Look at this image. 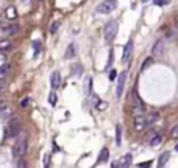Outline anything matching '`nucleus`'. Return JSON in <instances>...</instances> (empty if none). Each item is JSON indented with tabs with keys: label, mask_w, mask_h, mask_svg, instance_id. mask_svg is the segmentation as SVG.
Listing matches in <instances>:
<instances>
[{
	"label": "nucleus",
	"mask_w": 178,
	"mask_h": 168,
	"mask_svg": "<svg viewBox=\"0 0 178 168\" xmlns=\"http://www.w3.org/2000/svg\"><path fill=\"white\" fill-rule=\"evenodd\" d=\"M27 151H28V139H27L25 135L19 137V140L16 142V145L13 146V157L14 159H21L24 157V156L27 154Z\"/></svg>",
	"instance_id": "f257e3e1"
},
{
	"label": "nucleus",
	"mask_w": 178,
	"mask_h": 168,
	"mask_svg": "<svg viewBox=\"0 0 178 168\" xmlns=\"http://www.w3.org/2000/svg\"><path fill=\"white\" fill-rule=\"evenodd\" d=\"M117 31H119L117 20H110L105 25V28H103V37H105V41L106 42H113L114 37L117 36Z\"/></svg>",
	"instance_id": "f03ea898"
},
{
	"label": "nucleus",
	"mask_w": 178,
	"mask_h": 168,
	"mask_svg": "<svg viewBox=\"0 0 178 168\" xmlns=\"http://www.w3.org/2000/svg\"><path fill=\"white\" fill-rule=\"evenodd\" d=\"M116 6H117L116 0H105V2H102L97 8H95V11H97L99 14H108V13H113L116 9Z\"/></svg>",
	"instance_id": "7ed1b4c3"
},
{
	"label": "nucleus",
	"mask_w": 178,
	"mask_h": 168,
	"mask_svg": "<svg viewBox=\"0 0 178 168\" xmlns=\"http://www.w3.org/2000/svg\"><path fill=\"white\" fill-rule=\"evenodd\" d=\"M6 135H8V137L21 135V123H19V118L17 117H13V120H10L8 129H6Z\"/></svg>",
	"instance_id": "20e7f679"
},
{
	"label": "nucleus",
	"mask_w": 178,
	"mask_h": 168,
	"mask_svg": "<svg viewBox=\"0 0 178 168\" xmlns=\"http://www.w3.org/2000/svg\"><path fill=\"white\" fill-rule=\"evenodd\" d=\"M125 79H127V70H123L117 75V86H116V93H117V97H122V93H123Z\"/></svg>",
	"instance_id": "39448f33"
},
{
	"label": "nucleus",
	"mask_w": 178,
	"mask_h": 168,
	"mask_svg": "<svg viewBox=\"0 0 178 168\" xmlns=\"http://www.w3.org/2000/svg\"><path fill=\"white\" fill-rule=\"evenodd\" d=\"M164 48H166L164 41H162V39L156 41V42H155V45H153V48H152V55L155 56V58H160V56L164 55Z\"/></svg>",
	"instance_id": "423d86ee"
},
{
	"label": "nucleus",
	"mask_w": 178,
	"mask_h": 168,
	"mask_svg": "<svg viewBox=\"0 0 178 168\" xmlns=\"http://www.w3.org/2000/svg\"><path fill=\"white\" fill-rule=\"evenodd\" d=\"M134 126H136V129H145L147 126H149V123H147V118L145 117H142V114L141 115H134Z\"/></svg>",
	"instance_id": "0eeeda50"
},
{
	"label": "nucleus",
	"mask_w": 178,
	"mask_h": 168,
	"mask_svg": "<svg viewBox=\"0 0 178 168\" xmlns=\"http://www.w3.org/2000/svg\"><path fill=\"white\" fill-rule=\"evenodd\" d=\"M131 51H133V41H128L125 44V47H123V55H122V61L123 62H127L128 61V58L131 56Z\"/></svg>",
	"instance_id": "6e6552de"
},
{
	"label": "nucleus",
	"mask_w": 178,
	"mask_h": 168,
	"mask_svg": "<svg viewBox=\"0 0 178 168\" xmlns=\"http://www.w3.org/2000/svg\"><path fill=\"white\" fill-rule=\"evenodd\" d=\"M50 86H52V89L61 87V75L58 72H53L52 76H50Z\"/></svg>",
	"instance_id": "1a4fd4ad"
},
{
	"label": "nucleus",
	"mask_w": 178,
	"mask_h": 168,
	"mask_svg": "<svg viewBox=\"0 0 178 168\" xmlns=\"http://www.w3.org/2000/svg\"><path fill=\"white\" fill-rule=\"evenodd\" d=\"M131 160H133L131 154H125V156H122L120 160L117 162V167H120V168H127V167H130V165H131Z\"/></svg>",
	"instance_id": "9d476101"
},
{
	"label": "nucleus",
	"mask_w": 178,
	"mask_h": 168,
	"mask_svg": "<svg viewBox=\"0 0 178 168\" xmlns=\"http://www.w3.org/2000/svg\"><path fill=\"white\" fill-rule=\"evenodd\" d=\"M108 157H110V151H108V148H102V151H100V154H99V159H97V163L106 162Z\"/></svg>",
	"instance_id": "9b49d317"
},
{
	"label": "nucleus",
	"mask_w": 178,
	"mask_h": 168,
	"mask_svg": "<svg viewBox=\"0 0 178 168\" xmlns=\"http://www.w3.org/2000/svg\"><path fill=\"white\" fill-rule=\"evenodd\" d=\"M2 31H3L5 36H13V34H16L19 31V26L17 25H10V26H6V28H3Z\"/></svg>",
	"instance_id": "f8f14e48"
},
{
	"label": "nucleus",
	"mask_w": 178,
	"mask_h": 168,
	"mask_svg": "<svg viewBox=\"0 0 178 168\" xmlns=\"http://www.w3.org/2000/svg\"><path fill=\"white\" fill-rule=\"evenodd\" d=\"M75 55H77V45H75V44H71V45L67 47V50H66V58L71 59V58H73Z\"/></svg>",
	"instance_id": "ddd939ff"
},
{
	"label": "nucleus",
	"mask_w": 178,
	"mask_h": 168,
	"mask_svg": "<svg viewBox=\"0 0 178 168\" xmlns=\"http://www.w3.org/2000/svg\"><path fill=\"white\" fill-rule=\"evenodd\" d=\"M145 118H147V123L152 125V123H155V121H158V118H160V114H158V112H150Z\"/></svg>",
	"instance_id": "4468645a"
},
{
	"label": "nucleus",
	"mask_w": 178,
	"mask_h": 168,
	"mask_svg": "<svg viewBox=\"0 0 178 168\" xmlns=\"http://www.w3.org/2000/svg\"><path fill=\"white\" fill-rule=\"evenodd\" d=\"M169 152L167 151H166V152H162V154L160 156V159H158V165H160V167H164L166 165V162H167V160H169Z\"/></svg>",
	"instance_id": "2eb2a0df"
},
{
	"label": "nucleus",
	"mask_w": 178,
	"mask_h": 168,
	"mask_svg": "<svg viewBox=\"0 0 178 168\" xmlns=\"http://www.w3.org/2000/svg\"><path fill=\"white\" fill-rule=\"evenodd\" d=\"M122 143V128L120 126H117V128H116V145H120Z\"/></svg>",
	"instance_id": "dca6fc26"
},
{
	"label": "nucleus",
	"mask_w": 178,
	"mask_h": 168,
	"mask_svg": "<svg viewBox=\"0 0 178 168\" xmlns=\"http://www.w3.org/2000/svg\"><path fill=\"white\" fill-rule=\"evenodd\" d=\"M81 72H83V67H81L80 64H75V66L72 67V75L73 76H81Z\"/></svg>",
	"instance_id": "f3484780"
},
{
	"label": "nucleus",
	"mask_w": 178,
	"mask_h": 168,
	"mask_svg": "<svg viewBox=\"0 0 178 168\" xmlns=\"http://www.w3.org/2000/svg\"><path fill=\"white\" fill-rule=\"evenodd\" d=\"M162 142V137L161 135H155V137H152V140H150V146H158Z\"/></svg>",
	"instance_id": "a211bd4d"
},
{
	"label": "nucleus",
	"mask_w": 178,
	"mask_h": 168,
	"mask_svg": "<svg viewBox=\"0 0 178 168\" xmlns=\"http://www.w3.org/2000/svg\"><path fill=\"white\" fill-rule=\"evenodd\" d=\"M152 64H153V59H152V58H147V59L144 61V64L141 66V72H144L145 68H149L150 66H152Z\"/></svg>",
	"instance_id": "6ab92c4d"
},
{
	"label": "nucleus",
	"mask_w": 178,
	"mask_h": 168,
	"mask_svg": "<svg viewBox=\"0 0 178 168\" xmlns=\"http://www.w3.org/2000/svg\"><path fill=\"white\" fill-rule=\"evenodd\" d=\"M8 72H10V66H8V64H5L3 67H0V79H2L6 73H8Z\"/></svg>",
	"instance_id": "aec40b11"
},
{
	"label": "nucleus",
	"mask_w": 178,
	"mask_h": 168,
	"mask_svg": "<svg viewBox=\"0 0 178 168\" xmlns=\"http://www.w3.org/2000/svg\"><path fill=\"white\" fill-rule=\"evenodd\" d=\"M56 101H58V97H56V93H55V92H52V93L49 95V103H50V104H52V106H55V104H56Z\"/></svg>",
	"instance_id": "412c9836"
},
{
	"label": "nucleus",
	"mask_w": 178,
	"mask_h": 168,
	"mask_svg": "<svg viewBox=\"0 0 178 168\" xmlns=\"http://www.w3.org/2000/svg\"><path fill=\"white\" fill-rule=\"evenodd\" d=\"M153 3L158 5V6H164V5H169L170 0H153Z\"/></svg>",
	"instance_id": "4be33fe9"
},
{
	"label": "nucleus",
	"mask_w": 178,
	"mask_h": 168,
	"mask_svg": "<svg viewBox=\"0 0 178 168\" xmlns=\"http://www.w3.org/2000/svg\"><path fill=\"white\" fill-rule=\"evenodd\" d=\"M58 28H60V22H53L52 26H50V33H52V34H55Z\"/></svg>",
	"instance_id": "5701e85b"
},
{
	"label": "nucleus",
	"mask_w": 178,
	"mask_h": 168,
	"mask_svg": "<svg viewBox=\"0 0 178 168\" xmlns=\"http://www.w3.org/2000/svg\"><path fill=\"white\" fill-rule=\"evenodd\" d=\"M33 47H34V56H38V53L41 50V42H34Z\"/></svg>",
	"instance_id": "b1692460"
},
{
	"label": "nucleus",
	"mask_w": 178,
	"mask_h": 168,
	"mask_svg": "<svg viewBox=\"0 0 178 168\" xmlns=\"http://www.w3.org/2000/svg\"><path fill=\"white\" fill-rule=\"evenodd\" d=\"M170 137H173V139H178V125L172 129V132H170Z\"/></svg>",
	"instance_id": "393cba45"
},
{
	"label": "nucleus",
	"mask_w": 178,
	"mask_h": 168,
	"mask_svg": "<svg viewBox=\"0 0 178 168\" xmlns=\"http://www.w3.org/2000/svg\"><path fill=\"white\" fill-rule=\"evenodd\" d=\"M28 104H30V98H24V100L21 101V108H27Z\"/></svg>",
	"instance_id": "a878e982"
},
{
	"label": "nucleus",
	"mask_w": 178,
	"mask_h": 168,
	"mask_svg": "<svg viewBox=\"0 0 178 168\" xmlns=\"http://www.w3.org/2000/svg\"><path fill=\"white\" fill-rule=\"evenodd\" d=\"M113 61H114V59H113V50H111V51H110V59H108V64H106V68H110V67H111Z\"/></svg>",
	"instance_id": "bb28decb"
},
{
	"label": "nucleus",
	"mask_w": 178,
	"mask_h": 168,
	"mask_svg": "<svg viewBox=\"0 0 178 168\" xmlns=\"http://www.w3.org/2000/svg\"><path fill=\"white\" fill-rule=\"evenodd\" d=\"M49 165H50V156L45 154L44 156V167H49Z\"/></svg>",
	"instance_id": "cd10ccee"
},
{
	"label": "nucleus",
	"mask_w": 178,
	"mask_h": 168,
	"mask_svg": "<svg viewBox=\"0 0 178 168\" xmlns=\"http://www.w3.org/2000/svg\"><path fill=\"white\" fill-rule=\"evenodd\" d=\"M106 106H108V104H106V103H103V101H100V103H99V104H97V108H99V109H105V108H106Z\"/></svg>",
	"instance_id": "c85d7f7f"
},
{
	"label": "nucleus",
	"mask_w": 178,
	"mask_h": 168,
	"mask_svg": "<svg viewBox=\"0 0 178 168\" xmlns=\"http://www.w3.org/2000/svg\"><path fill=\"white\" fill-rule=\"evenodd\" d=\"M116 76H117V72L113 70V72H111V75H110V79L113 81V79H116Z\"/></svg>",
	"instance_id": "c756f323"
},
{
	"label": "nucleus",
	"mask_w": 178,
	"mask_h": 168,
	"mask_svg": "<svg viewBox=\"0 0 178 168\" xmlns=\"http://www.w3.org/2000/svg\"><path fill=\"white\" fill-rule=\"evenodd\" d=\"M5 109H6V103L0 100V110H5Z\"/></svg>",
	"instance_id": "7c9ffc66"
},
{
	"label": "nucleus",
	"mask_w": 178,
	"mask_h": 168,
	"mask_svg": "<svg viewBox=\"0 0 178 168\" xmlns=\"http://www.w3.org/2000/svg\"><path fill=\"white\" fill-rule=\"evenodd\" d=\"M149 165H152V160H149L145 163H139V167H149Z\"/></svg>",
	"instance_id": "2f4dec72"
},
{
	"label": "nucleus",
	"mask_w": 178,
	"mask_h": 168,
	"mask_svg": "<svg viewBox=\"0 0 178 168\" xmlns=\"http://www.w3.org/2000/svg\"><path fill=\"white\" fill-rule=\"evenodd\" d=\"M175 150H177V151H178V145H177V146H175Z\"/></svg>",
	"instance_id": "473e14b6"
},
{
	"label": "nucleus",
	"mask_w": 178,
	"mask_h": 168,
	"mask_svg": "<svg viewBox=\"0 0 178 168\" xmlns=\"http://www.w3.org/2000/svg\"><path fill=\"white\" fill-rule=\"evenodd\" d=\"M142 2H149V0H142Z\"/></svg>",
	"instance_id": "72a5a7b5"
}]
</instances>
